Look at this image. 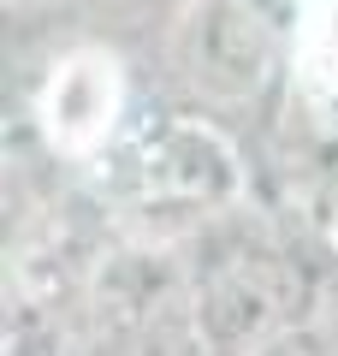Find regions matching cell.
Segmentation results:
<instances>
[{"label": "cell", "mask_w": 338, "mask_h": 356, "mask_svg": "<svg viewBox=\"0 0 338 356\" xmlns=\"http://www.w3.org/2000/svg\"><path fill=\"white\" fill-rule=\"evenodd\" d=\"M184 285L196 356H261L267 344L297 332L291 309L303 297V273L273 232L243 220V208L196 232Z\"/></svg>", "instance_id": "obj_1"}, {"label": "cell", "mask_w": 338, "mask_h": 356, "mask_svg": "<svg viewBox=\"0 0 338 356\" xmlns=\"http://www.w3.org/2000/svg\"><path fill=\"white\" fill-rule=\"evenodd\" d=\"M107 166H119L113 196L131 214L190 220L196 232L238 214L243 196H250V172H243L238 143L202 113H166V119L137 125Z\"/></svg>", "instance_id": "obj_2"}, {"label": "cell", "mask_w": 338, "mask_h": 356, "mask_svg": "<svg viewBox=\"0 0 338 356\" xmlns=\"http://www.w3.org/2000/svg\"><path fill=\"white\" fill-rule=\"evenodd\" d=\"M172 54L196 95L220 107H255L285 77L291 13L273 0H196L178 13Z\"/></svg>", "instance_id": "obj_3"}, {"label": "cell", "mask_w": 338, "mask_h": 356, "mask_svg": "<svg viewBox=\"0 0 338 356\" xmlns=\"http://www.w3.org/2000/svg\"><path fill=\"white\" fill-rule=\"evenodd\" d=\"M36 131L54 154L77 166H107L125 149L131 125V72L101 42L54 54V65L36 83Z\"/></svg>", "instance_id": "obj_4"}, {"label": "cell", "mask_w": 338, "mask_h": 356, "mask_svg": "<svg viewBox=\"0 0 338 356\" xmlns=\"http://www.w3.org/2000/svg\"><path fill=\"white\" fill-rule=\"evenodd\" d=\"M291 65L314 95L338 102V0H291Z\"/></svg>", "instance_id": "obj_5"}, {"label": "cell", "mask_w": 338, "mask_h": 356, "mask_svg": "<svg viewBox=\"0 0 338 356\" xmlns=\"http://www.w3.org/2000/svg\"><path fill=\"white\" fill-rule=\"evenodd\" d=\"M166 6H178V13H184V6H196V0H166Z\"/></svg>", "instance_id": "obj_6"}, {"label": "cell", "mask_w": 338, "mask_h": 356, "mask_svg": "<svg viewBox=\"0 0 338 356\" xmlns=\"http://www.w3.org/2000/svg\"><path fill=\"white\" fill-rule=\"evenodd\" d=\"M6 6H42V0H6Z\"/></svg>", "instance_id": "obj_7"}]
</instances>
